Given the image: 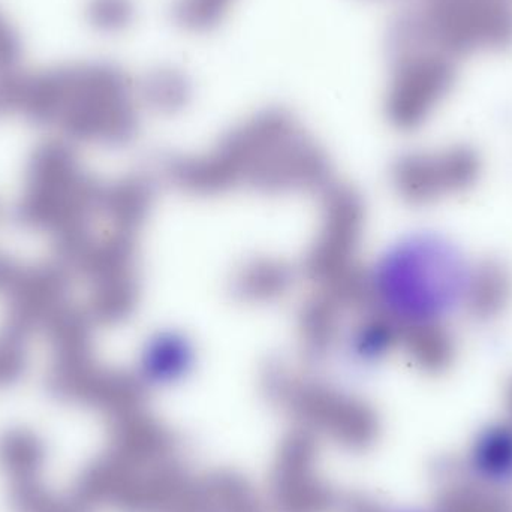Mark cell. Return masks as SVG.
I'll use <instances>...</instances> for the list:
<instances>
[{
	"label": "cell",
	"mask_w": 512,
	"mask_h": 512,
	"mask_svg": "<svg viewBox=\"0 0 512 512\" xmlns=\"http://www.w3.org/2000/svg\"><path fill=\"white\" fill-rule=\"evenodd\" d=\"M459 267L442 243L415 236L394 243L364 274V291L376 315L400 334L439 313L454 292L462 291Z\"/></svg>",
	"instance_id": "obj_1"
},
{
	"label": "cell",
	"mask_w": 512,
	"mask_h": 512,
	"mask_svg": "<svg viewBox=\"0 0 512 512\" xmlns=\"http://www.w3.org/2000/svg\"><path fill=\"white\" fill-rule=\"evenodd\" d=\"M454 57L439 50L424 51L409 59L397 93V111L406 123H420L456 84Z\"/></svg>",
	"instance_id": "obj_2"
},
{
	"label": "cell",
	"mask_w": 512,
	"mask_h": 512,
	"mask_svg": "<svg viewBox=\"0 0 512 512\" xmlns=\"http://www.w3.org/2000/svg\"><path fill=\"white\" fill-rule=\"evenodd\" d=\"M197 367L194 340L179 330H162L153 334L140 357V376L155 390L179 387L191 378Z\"/></svg>",
	"instance_id": "obj_3"
},
{
	"label": "cell",
	"mask_w": 512,
	"mask_h": 512,
	"mask_svg": "<svg viewBox=\"0 0 512 512\" xmlns=\"http://www.w3.org/2000/svg\"><path fill=\"white\" fill-rule=\"evenodd\" d=\"M468 472L481 486L512 487V421L495 423L478 433L466 454Z\"/></svg>",
	"instance_id": "obj_4"
},
{
	"label": "cell",
	"mask_w": 512,
	"mask_h": 512,
	"mask_svg": "<svg viewBox=\"0 0 512 512\" xmlns=\"http://www.w3.org/2000/svg\"><path fill=\"white\" fill-rule=\"evenodd\" d=\"M512 298L510 270L499 261H484L466 276L462 300L466 312L478 321L504 313Z\"/></svg>",
	"instance_id": "obj_5"
},
{
	"label": "cell",
	"mask_w": 512,
	"mask_h": 512,
	"mask_svg": "<svg viewBox=\"0 0 512 512\" xmlns=\"http://www.w3.org/2000/svg\"><path fill=\"white\" fill-rule=\"evenodd\" d=\"M411 342L415 355L427 364L430 369H444L450 366L456 355V345L450 331L441 321L424 322L415 325L402 334Z\"/></svg>",
	"instance_id": "obj_6"
},
{
	"label": "cell",
	"mask_w": 512,
	"mask_h": 512,
	"mask_svg": "<svg viewBox=\"0 0 512 512\" xmlns=\"http://www.w3.org/2000/svg\"><path fill=\"white\" fill-rule=\"evenodd\" d=\"M21 48L17 33L0 14V71H11L17 65Z\"/></svg>",
	"instance_id": "obj_7"
},
{
	"label": "cell",
	"mask_w": 512,
	"mask_h": 512,
	"mask_svg": "<svg viewBox=\"0 0 512 512\" xmlns=\"http://www.w3.org/2000/svg\"><path fill=\"white\" fill-rule=\"evenodd\" d=\"M388 512H427L423 510H418V508H399V510H393Z\"/></svg>",
	"instance_id": "obj_8"
},
{
	"label": "cell",
	"mask_w": 512,
	"mask_h": 512,
	"mask_svg": "<svg viewBox=\"0 0 512 512\" xmlns=\"http://www.w3.org/2000/svg\"><path fill=\"white\" fill-rule=\"evenodd\" d=\"M508 2H512V0H508Z\"/></svg>",
	"instance_id": "obj_9"
}]
</instances>
